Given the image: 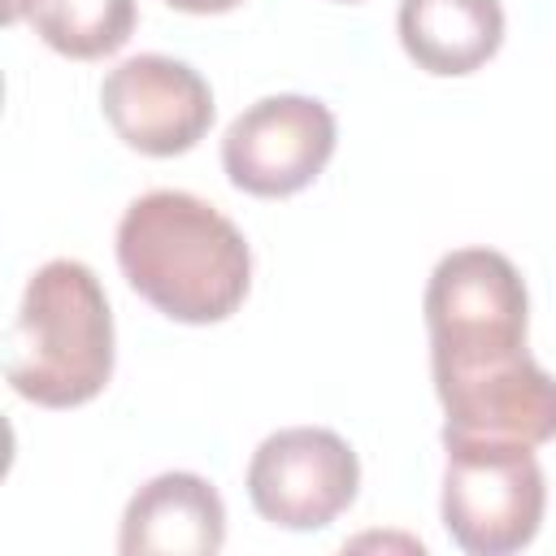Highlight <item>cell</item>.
<instances>
[{
	"instance_id": "obj_5",
	"label": "cell",
	"mask_w": 556,
	"mask_h": 556,
	"mask_svg": "<svg viewBox=\"0 0 556 556\" xmlns=\"http://www.w3.org/2000/svg\"><path fill=\"white\" fill-rule=\"evenodd\" d=\"M361 460L326 426H287L261 439L248 460V500L278 530H326L352 508Z\"/></svg>"
},
{
	"instance_id": "obj_14",
	"label": "cell",
	"mask_w": 556,
	"mask_h": 556,
	"mask_svg": "<svg viewBox=\"0 0 556 556\" xmlns=\"http://www.w3.org/2000/svg\"><path fill=\"white\" fill-rule=\"evenodd\" d=\"M343 4H356V0H343Z\"/></svg>"
},
{
	"instance_id": "obj_11",
	"label": "cell",
	"mask_w": 556,
	"mask_h": 556,
	"mask_svg": "<svg viewBox=\"0 0 556 556\" xmlns=\"http://www.w3.org/2000/svg\"><path fill=\"white\" fill-rule=\"evenodd\" d=\"M135 22H139L135 0H35L30 4L35 35L70 61H100L117 52L135 35Z\"/></svg>"
},
{
	"instance_id": "obj_4",
	"label": "cell",
	"mask_w": 556,
	"mask_h": 556,
	"mask_svg": "<svg viewBox=\"0 0 556 556\" xmlns=\"http://www.w3.org/2000/svg\"><path fill=\"white\" fill-rule=\"evenodd\" d=\"M443 530L460 552L508 556L534 543L547 508V478L530 443L443 434Z\"/></svg>"
},
{
	"instance_id": "obj_7",
	"label": "cell",
	"mask_w": 556,
	"mask_h": 556,
	"mask_svg": "<svg viewBox=\"0 0 556 556\" xmlns=\"http://www.w3.org/2000/svg\"><path fill=\"white\" fill-rule=\"evenodd\" d=\"M100 113L126 148L143 156H182L213 126V87L178 56L139 52L104 74Z\"/></svg>"
},
{
	"instance_id": "obj_9",
	"label": "cell",
	"mask_w": 556,
	"mask_h": 556,
	"mask_svg": "<svg viewBox=\"0 0 556 556\" xmlns=\"http://www.w3.org/2000/svg\"><path fill=\"white\" fill-rule=\"evenodd\" d=\"M226 543V504L217 486L200 473L169 469L143 482L117 530V552L122 556H152V552H174V556H213Z\"/></svg>"
},
{
	"instance_id": "obj_12",
	"label": "cell",
	"mask_w": 556,
	"mask_h": 556,
	"mask_svg": "<svg viewBox=\"0 0 556 556\" xmlns=\"http://www.w3.org/2000/svg\"><path fill=\"white\" fill-rule=\"evenodd\" d=\"M169 9H182V13H226V9H235V4H243V0H165Z\"/></svg>"
},
{
	"instance_id": "obj_6",
	"label": "cell",
	"mask_w": 556,
	"mask_h": 556,
	"mask_svg": "<svg viewBox=\"0 0 556 556\" xmlns=\"http://www.w3.org/2000/svg\"><path fill=\"white\" fill-rule=\"evenodd\" d=\"M334 113L317 96H265L248 104L222 135L226 178L261 200L304 191L334 156Z\"/></svg>"
},
{
	"instance_id": "obj_13",
	"label": "cell",
	"mask_w": 556,
	"mask_h": 556,
	"mask_svg": "<svg viewBox=\"0 0 556 556\" xmlns=\"http://www.w3.org/2000/svg\"><path fill=\"white\" fill-rule=\"evenodd\" d=\"M30 4H35V0H9V4H4V22L13 26V22H22V17H30Z\"/></svg>"
},
{
	"instance_id": "obj_2",
	"label": "cell",
	"mask_w": 556,
	"mask_h": 556,
	"mask_svg": "<svg viewBox=\"0 0 556 556\" xmlns=\"http://www.w3.org/2000/svg\"><path fill=\"white\" fill-rule=\"evenodd\" d=\"M9 387L39 408H78L113 378V313L100 278L70 256L39 265L4 343Z\"/></svg>"
},
{
	"instance_id": "obj_1",
	"label": "cell",
	"mask_w": 556,
	"mask_h": 556,
	"mask_svg": "<svg viewBox=\"0 0 556 556\" xmlns=\"http://www.w3.org/2000/svg\"><path fill=\"white\" fill-rule=\"evenodd\" d=\"M117 265L130 291L182 326L226 321L252 287L243 230L191 191H143L117 222Z\"/></svg>"
},
{
	"instance_id": "obj_3",
	"label": "cell",
	"mask_w": 556,
	"mask_h": 556,
	"mask_svg": "<svg viewBox=\"0 0 556 556\" xmlns=\"http://www.w3.org/2000/svg\"><path fill=\"white\" fill-rule=\"evenodd\" d=\"M430 374L456 378L526 356L530 295L517 265L495 248L447 252L426 282Z\"/></svg>"
},
{
	"instance_id": "obj_8",
	"label": "cell",
	"mask_w": 556,
	"mask_h": 556,
	"mask_svg": "<svg viewBox=\"0 0 556 556\" xmlns=\"http://www.w3.org/2000/svg\"><path fill=\"white\" fill-rule=\"evenodd\" d=\"M434 395L443 404V434L517 439L530 447L556 439V378L530 352L508 365L434 378Z\"/></svg>"
},
{
	"instance_id": "obj_10",
	"label": "cell",
	"mask_w": 556,
	"mask_h": 556,
	"mask_svg": "<svg viewBox=\"0 0 556 556\" xmlns=\"http://www.w3.org/2000/svg\"><path fill=\"white\" fill-rule=\"evenodd\" d=\"M395 30L417 70L434 78H465L500 52L504 4L500 0H400Z\"/></svg>"
}]
</instances>
